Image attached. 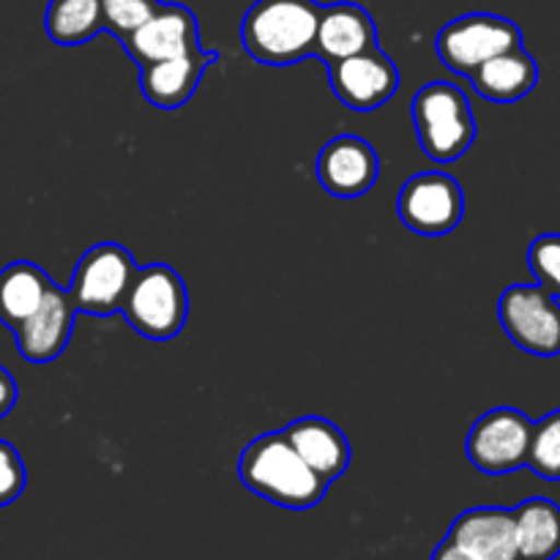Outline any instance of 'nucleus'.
Instances as JSON below:
<instances>
[{"instance_id":"nucleus-1","label":"nucleus","mask_w":560,"mask_h":560,"mask_svg":"<svg viewBox=\"0 0 560 560\" xmlns=\"http://www.w3.org/2000/svg\"><path fill=\"white\" fill-rule=\"evenodd\" d=\"M238 479L257 498L290 512L315 509L328 492V481L293 452L282 432H266L241 452Z\"/></svg>"},{"instance_id":"nucleus-2","label":"nucleus","mask_w":560,"mask_h":560,"mask_svg":"<svg viewBox=\"0 0 560 560\" xmlns=\"http://www.w3.org/2000/svg\"><path fill=\"white\" fill-rule=\"evenodd\" d=\"M320 3L315 0H257L241 22V42L262 66H293L315 55Z\"/></svg>"},{"instance_id":"nucleus-3","label":"nucleus","mask_w":560,"mask_h":560,"mask_svg":"<svg viewBox=\"0 0 560 560\" xmlns=\"http://www.w3.org/2000/svg\"><path fill=\"white\" fill-rule=\"evenodd\" d=\"M413 126L419 145L432 162H457L476 140V118L468 96L454 82H430L413 98Z\"/></svg>"},{"instance_id":"nucleus-4","label":"nucleus","mask_w":560,"mask_h":560,"mask_svg":"<svg viewBox=\"0 0 560 560\" xmlns=\"http://www.w3.org/2000/svg\"><path fill=\"white\" fill-rule=\"evenodd\" d=\"M120 312L140 337L153 342L178 337L189 317V293L184 279L164 262L137 268Z\"/></svg>"},{"instance_id":"nucleus-5","label":"nucleus","mask_w":560,"mask_h":560,"mask_svg":"<svg viewBox=\"0 0 560 560\" xmlns=\"http://www.w3.org/2000/svg\"><path fill=\"white\" fill-rule=\"evenodd\" d=\"M135 273L137 262L131 252L126 246L113 244V241H104V244L91 246L77 260L71 284L66 290L74 301L77 312L107 317L120 312Z\"/></svg>"},{"instance_id":"nucleus-6","label":"nucleus","mask_w":560,"mask_h":560,"mask_svg":"<svg viewBox=\"0 0 560 560\" xmlns=\"http://www.w3.org/2000/svg\"><path fill=\"white\" fill-rule=\"evenodd\" d=\"M514 47H523V31L517 27V22L498 14H485V11L457 16L435 38L438 58L443 60V66L465 77L474 74L490 58Z\"/></svg>"},{"instance_id":"nucleus-7","label":"nucleus","mask_w":560,"mask_h":560,"mask_svg":"<svg viewBox=\"0 0 560 560\" xmlns=\"http://www.w3.org/2000/svg\"><path fill=\"white\" fill-rule=\"evenodd\" d=\"M498 317L520 350L539 359L560 355V301L539 284H512L501 293Z\"/></svg>"},{"instance_id":"nucleus-8","label":"nucleus","mask_w":560,"mask_h":560,"mask_svg":"<svg viewBox=\"0 0 560 560\" xmlns=\"http://www.w3.org/2000/svg\"><path fill=\"white\" fill-rule=\"evenodd\" d=\"M397 213L408 230L424 238L454 233L465 217V195L448 173H419L399 189Z\"/></svg>"},{"instance_id":"nucleus-9","label":"nucleus","mask_w":560,"mask_h":560,"mask_svg":"<svg viewBox=\"0 0 560 560\" xmlns=\"http://www.w3.org/2000/svg\"><path fill=\"white\" fill-rule=\"evenodd\" d=\"M534 421L517 408H492L470 427L468 452L470 465L487 476L514 474L528 463V446Z\"/></svg>"},{"instance_id":"nucleus-10","label":"nucleus","mask_w":560,"mask_h":560,"mask_svg":"<svg viewBox=\"0 0 560 560\" xmlns=\"http://www.w3.org/2000/svg\"><path fill=\"white\" fill-rule=\"evenodd\" d=\"M326 66L337 98L355 113H372L399 91L397 63L377 47Z\"/></svg>"},{"instance_id":"nucleus-11","label":"nucleus","mask_w":560,"mask_h":560,"mask_svg":"<svg viewBox=\"0 0 560 560\" xmlns=\"http://www.w3.org/2000/svg\"><path fill=\"white\" fill-rule=\"evenodd\" d=\"M317 184L339 200H355L377 184L381 159L372 142L355 135H339L323 145L315 162Z\"/></svg>"},{"instance_id":"nucleus-12","label":"nucleus","mask_w":560,"mask_h":560,"mask_svg":"<svg viewBox=\"0 0 560 560\" xmlns=\"http://www.w3.org/2000/svg\"><path fill=\"white\" fill-rule=\"evenodd\" d=\"M120 47L126 49L137 66L156 63V60L186 58L200 52V27L197 16L186 5L162 3L156 14L137 27Z\"/></svg>"},{"instance_id":"nucleus-13","label":"nucleus","mask_w":560,"mask_h":560,"mask_svg":"<svg viewBox=\"0 0 560 560\" xmlns=\"http://www.w3.org/2000/svg\"><path fill=\"white\" fill-rule=\"evenodd\" d=\"M74 317L77 306L69 290L55 284L44 304L14 331L22 359L31 364H49L58 359L74 331Z\"/></svg>"},{"instance_id":"nucleus-14","label":"nucleus","mask_w":560,"mask_h":560,"mask_svg":"<svg viewBox=\"0 0 560 560\" xmlns=\"http://www.w3.org/2000/svg\"><path fill=\"white\" fill-rule=\"evenodd\" d=\"M446 539L476 560H520L514 512L501 506H476L459 514Z\"/></svg>"},{"instance_id":"nucleus-15","label":"nucleus","mask_w":560,"mask_h":560,"mask_svg":"<svg viewBox=\"0 0 560 560\" xmlns=\"http://www.w3.org/2000/svg\"><path fill=\"white\" fill-rule=\"evenodd\" d=\"M282 435L293 446V452L328 485L350 468L353 452H350L345 432L334 421L306 416V419H295L293 424L284 427Z\"/></svg>"},{"instance_id":"nucleus-16","label":"nucleus","mask_w":560,"mask_h":560,"mask_svg":"<svg viewBox=\"0 0 560 560\" xmlns=\"http://www.w3.org/2000/svg\"><path fill=\"white\" fill-rule=\"evenodd\" d=\"M377 47V27L370 11L359 3H331L320 9L315 58L334 63Z\"/></svg>"},{"instance_id":"nucleus-17","label":"nucleus","mask_w":560,"mask_h":560,"mask_svg":"<svg viewBox=\"0 0 560 560\" xmlns=\"http://www.w3.org/2000/svg\"><path fill=\"white\" fill-rule=\"evenodd\" d=\"M217 60L219 52L200 49L197 55H186V58H170L140 66L142 96L159 109H180L195 96L208 66H213Z\"/></svg>"},{"instance_id":"nucleus-18","label":"nucleus","mask_w":560,"mask_h":560,"mask_svg":"<svg viewBox=\"0 0 560 560\" xmlns=\"http://www.w3.org/2000/svg\"><path fill=\"white\" fill-rule=\"evenodd\" d=\"M468 80L487 102L512 104L539 85V63L534 55L525 52V47H514L481 63Z\"/></svg>"},{"instance_id":"nucleus-19","label":"nucleus","mask_w":560,"mask_h":560,"mask_svg":"<svg viewBox=\"0 0 560 560\" xmlns=\"http://www.w3.org/2000/svg\"><path fill=\"white\" fill-rule=\"evenodd\" d=\"M52 288L49 273L36 262L16 260L5 266L0 271V323L16 331L44 304Z\"/></svg>"},{"instance_id":"nucleus-20","label":"nucleus","mask_w":560,"mask_h":560,"mask_svg":"<svg viewBox=\"0 0 560 560\" xmlns=\"http://www.w3.org/2000/svg\"><path fill=\"white\" fill-rule=\"evenodd\" d=\"M514 512L520 560H556L560 556V506L550 498H528Z\"/></svg>"},{"instance_id":"nucleus-21","label":"nucleus","mask_w":560,"mask_h":560,"mask_svg":"<svg viewBox=\"0 0 560 560\" xmlns=\"http://www.w3.org/2000/svg\"><path fill=\"white\" fill-rule=\"evenodd\" d=\"M47 36L60 47H80L104 31L102 0H49Z\"/></svg>"},{"instance_id":"nucleus-22","label":"nucleus","mask_w":560,"mask_h":560,"mask_svg":"<svg viewBox=\"0 0 560 560\" xmlns=\"http://www.w3.org/2000/svg\"><path fill=\"white\" fill-rule=\"evenodd\" d=\"M525 468L545 481H560V410L534 421Z\"/></svg>"},{"instance_id":"nucleus-23","label":"nucleus","mask_w":560,"mask_h":560,"mask_svg":"<svg viewBox=\"0 0 560 560\" xmlns=\"http://www.w3.org/2000/svg\"><path fill=\"white\" fill-rule=\"evenodd\" d=\"M159 0H102V16L104 31L113 33L120 44L145 25L153 14L159 11Z\"/></svg>"},{"instance_id":"nucleus-24","label":"nucleus","mask_w":560,"mask_h":560,"mask_svg":"<svg viewBox=\"0 0 560 560\" xmlns=\"http://www.w3.org/2000/svg\"><path fill=\"white\" fill-rule=\"evenodd\" d=\"M528 266L536 284L560 301V233H545L530 244Z\"/></svg>"},{"instance_id":"nucleus-25","label":"nucleus","mask_w":560,"mask_h":560,"mask_svg":"<svg viewBox=\"0 0 560 560\" xmlns=\"http://www.w3.org/2000/svg\"><path fill=\"white\" fill-rule=\"evenodd\" d=\"M27 470L20 452L9 441H0V509L14 503L25 492Z\"/></svg>"},{"instance_id":"nucleus-26","label":"nucleus","mask_w":560,"mask_h":560,"mask_svg":"<svg viewBox=\"0 0 560 560\" xmlns=\"http://www.w3.org/2000/svg\"><path fill=\"white\" fill-rule=\"evenodd\" d=\"M16 397H20V388H16V381L9 375V372L0 366V419H5V416L14 410L16 405Z\"/></svg>"},{"instance_id":"nucleus-27","label":"nucleus","mask_w":560,"mask_h":560,"mask_svg":"<svg viewBox=\"0 0 560 560\" xmlns=\"http://www.w3.org/2000/svg\"><path fill=\"white\" fill-rule=\"evenodd\" d=\"M430 560H476V558H470L468 552H465L463 547L454 545L452 539H443L441 545L435 547V552H432Z\"/></svg>"}]
</instances>
